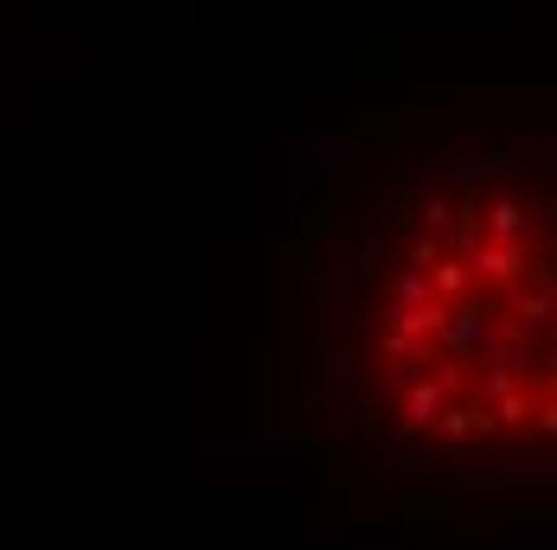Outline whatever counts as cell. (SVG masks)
Here are the masks:
<instances>
[{"mask_svg":"<svg viewBox=\"0 0 557 550\" xmlns=\"http://www.w3.org/2000/svg\"><path fill=\"white\" fill-rule=\"evenodd\" d=\"M443 403H448L443 378H410V390H404V429L410 436H430V423L443 416Z\"/></svg>","mask_w":557,"mask_h":550,"instance_id":"cell-1","label":"cell"}]
</instances>
